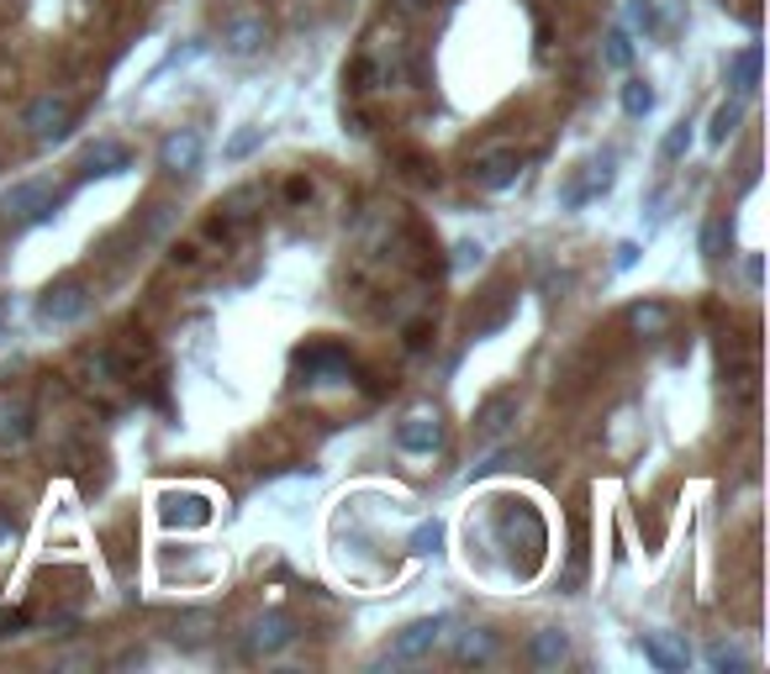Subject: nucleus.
Here are the masks:
<instances>
[{
  "label": "nucleus",
  "instance_id": "obj_1",
  "mask_svg": "<svg viewBox=\"0 0 770 674\" xmlns=\"http://www.w3.org/2000/svg\"><path fill=\"white\" fill-rule=\"evenodd\" d=\"M502 543H507L512 554L523 548V575H533L539 569V558H544L549 548V527H544V516L533 512L527 500H502Z\"/></svg>",
  "mask_w": 770,
  "mask_h": 674
},
{
  "label": "nucleus",
  "instance_id": "obj_2",
  "mask_svg": "<svg viewBox=\"0 0 770 674\" xmlns=\"http://www.w3.org/2000/svg\"><path fill=\"white\" fill-rule=\"evenodd\" d=\"M59 200L63 196H53L48 179H17L0 200V217H6V227H38V221H53Z\"/></svg>",
  "mask_w": 770,
  "mask_h": 674
},
{
  "label": "nucleus",
  "instance_id": "obj_3",
  "mask_svg": "<svg viewBox=\"0 0 770 674\" xmlns=\"http://www.w3.org/2000/svg\"><path fill=\"white\" fill-rule=\"evenodd\" d=\"M444 412L438 406H412L402 422H396V448L412 458H433L444 448Z\"/></svg>",
  "mask_w": 770,
  "mask_h": 674
},
{
  "label": "nucleus",
  "instance_id": "obj_4",
  "mask_svg": "<svg viewBox=\"0 0 770 674\" xmlns=\"http://www.w3.org/2000/svg\"><path fill=\"white\" fill-rule=\"evenodd\" d=\"M21 127H27V138H38V142H63L75 132V106L63 96H38V100H27Z\"/></svg>",
  "mask_w": 770,
  "mask_h": 674
},
{
  "label": "nucleus",
  "instance_id": "obj_5",
  "mask_svg": "<svg viewBox=\"0 0 770 674\" xmlns=\"http://www.w3.org/2000/svg\"><path fill=\"white\" fill-rule=\"evenodd\" d=\"M448 633V616H417V622H406L402 633L391 637V664H417V658H427L438 643H444Z\"/></svg>",
  "mask_w": 770,
  "mask_h": 674
},
{
  "label": "nucleus",
  "instance_id": "obj_6",
  "mask_svg": "<svg viewBox=\"0 0 770 674\" xmlns=\"http://www.w3.org/2000/svg\"><path fill=\"white\" fill-rule=\"evenodd\" d=\"M296 375H302L306 385H338V379L354 375V364H348V354L338 343H312V348L296 354Z\"/></svg>",
  "mask_w": 770,
  "mask_h": 674
},
{
  "label": "nucleus",
  "instance_id": "obj_7",
  "mask_svg": "<svg viewBox=\"0 0 770 674\" xmlns=\"http://www.w3.org/2000/svg\"><path fill=\"white\" fill-rule=\"evenodd\" d=\"M517 175H523V153H517V148H491V153H481V159H475V169H470L475 190H486V196H496V190L517 185Z\"/></svg>",
  "mask_w": 770,
  "mask_h": 674
},
{
  "label": "nucleus",
  "instance_id": "obj_8",
  "mask_svg": "<svg viewBox=\"0 0 770 674\" xmlns=\"http://www.w3.org/2000/svg\"><path fill=\"white\" fill-rule=\"evenodd\" d=\"M85 306H90V290H85L80 279H59V285L38 300V317L48 321V327H69V321L85 317Z\"/></svg>",
  "mask_w": 770,
  "mask_h": 674
},
{
  "label": "nucleus",
  "instance_id": "obj_9",
  "mask_svg": "<svg viewBox=\"0 0 770 674\" xmlns=\"http://www.w3.org/2000/svg\"><path fill=\"white\" fill-rule=\"evenodd\" d=\"M206 159V142L196 127H180V132H169V138L159 142V169L164 175H196Z\"/></svg>",
  "mask_w": 770,
  "mask_h": 674
},
{
  "label": "nucleus",
  "instance_id": "obj_10",
  "mask_svg": "<svg viewBox=\"0 0 770 674\" xmlns=\"http://www.w3.org/2000/svg\"><path fill=\"white\" fill-rule=\"evenodd\" d=\"M644 658L654 664L660 674H687L691 670V648L681 633H670V627H654L644 633Z\"/></svg>",
  "mask_w": 770,
  "mask_h": 674
},
{
  "label": "nucleus",
  "instance_id": "obj_11",
  "mask_svg": "<svg viewBox=\"0 0 770 674\" xmlns=\"http://www.w3.org/2000/svg\"><path fill=\"white\" fill-rule=\"evenodd\" d=\"M132 169V148L117 138H101V142H90L85 148V179H111V175H127Z\"/></svg>",
  "mask_w": 770,
  "mask_h": 674
},
{
  "label": "nucleus",
  "instance_id": "obj_12",
  "mask_svg": "<svg viewBox=\"0 0 770 674\" xmlns=\"http://www.w3.org/2000/svg\"><path fill=\"white\" fill-rule=\"evenodd\" d=\"M290 643H296V622H290L285 612L259 616L254 633H248V648H254V654H280V648H290Z\"/></svg>",
  "mask_w": 770,
  "mask_h": 674
},
{
  "label": "nucleus",
  "instance_id": "obj_13",
  "mask_svg": "<svg viewBox=\"0 0 770 674\" xmlns=\"http://www.w3.org/2000/svg\"><path fill=\"white\" fill-rule=\"evenodd\" d=\"M32 437V406L11 390H0V448H21Z\"/></svg>",
  "mask_w": 770,
  "mask_h": 674
},
{
  "label": "nucleus",
  "instance_id": "obj_14",
  "mask_svg": "<svg viewBox=\"0 0 770 674\" xmlns=\"http://www.w3.org/2000/svg\"><path fill=\"white\" fill-rule=\"evenodd\" d=\"M565 658H570V637L560 633V627H539V633L527 637V664H533V670L554 674Z\"/></svg>",
  "mask_w": 770,
  "mask_h": 674
},
{
  "label": "nucleus",
  "instance_id": "obj_15",
  "mask_svg": "<svg viewBox=\"0 0 770 674\" xmlns=\"http://www.w3.org/2000/svg\"><path fill=\"white\" fill-rule=\"evenodd\" d=\"M512 422H517V396H512V390H496L491 400H481V412H475V433L502 437Z\"/></svg>",
  "mask_w": 770,
  "mask_h": 674
},
{
  "label": "nucleus",
  "instance_id": "obj_16",
  "mask_svg": "<svg viewBox=\"0 0 770 674\" xmlns=\"http://www.w3.org/2000/svg\"><path fill=\"white\" fill-rule=\"evenodd\" d=\"M227 53H238V59H248V53H259L264 42H269V27H264V17H233L227 21Z\"/></svg>",
  "mask_w": 770,
  "mask_h": 674
},
{
  "label": "nucleus",
  "instance_id": "obj_17",
  "mask_svg": "<svg viewBox=\"0 0 770 674\" xmlns=\"http://www.w3.org/2000/svg\"><path fill=\"white\" fill-rule=\"evenodd\" d=\"M612 190V159H602V163H586V175L575 179L565 190V211H581L586 200H596V196H608Z\"/></svg>",
  "mask_w": 770,
  "mask_h": 674
},
{
  "label": "nucleus",
  "instance_id": "obj_18",
  "mask_svg": "<svg viewBox=\"0 0 770 674\" xmlns=\"http://www.w3.org/2000/svg\"><path fill=\"white\" fill-rule=\"evenodd\" d=\"M254 206H259V190H233V196L223 200V217H217V227H211V232H217V238H227V232H238V227H248V221H254Z\"/></svg>",
  "mask_w": 770,
  "mask_h": 674
},
{
  "label": "nucleus",
  "instance_id": "obj_19",
  "mask_svg": "<svg viewBox=\"0 0 770 674\" xmlns=\"http://www.w3.org/2000/svg\"><path fill=\"white\" fill-rule=\"evenodd\" d=\"M164 522H169V527H206V522H211V500L206 496H169L164 500Z\"/></svg>",
  "mask_w": 770,
  "mask_h": 674
},
{
  "label": "nucleus",
  "instance_id": "obj_20",
  "mask_svg": "<svg viewBox=\"0 0 770 674\" xmlns=\"http://www.w3.org/2000/svg\"><path fill=\"white\" fill-rule=\"evenodd\" d=\"M629 327L639 337H665L670 333V306H665V300H633V306H629Z\"/></svg>",
  "mask_w": 770,
  "mask_h": 674
},
{
  "label": "nucleus",
  "instance_id": "obj_21",
  "mask_svg": "<svg viewBox=\"0 0 770 674\" xmlns=\"http://www.w3.org/2000/svg\"><path fill=\"white\" fill-rule=\"evenodd\" d=\"M729 85L739 90V96H754V90H760V42H750V48H739V53H733Z\"/></svg>",
  "mask_w": 770,
  "mask_h": 674
},
{
  "label": "nucleus",
  "instance_id": "obj_22",
  "mask_svg": "<svg viewBox=\"0 0 770 674\" xmlns=\"http://www.w3.org/2000/svg\"><path fill=\"white\" fill-rule=\"evenodd\" d=\"M454 658H460V664H491V658H496V637H491L486 627H470V633H460V643H454Z\"/></svg>",
  "mask_w": 770,
  "mask_h": 674
},
{
  "label": "nucleus",
  "instance_id": "obj_23",
  "mask_svg": "<svg viewBox=\"0 0 770 674\" xmlns=\"http://www.w3.org/2000/svg\"><path fill=\"white\" fill-rule=\"evenodd\" d=\"M739 121H744V100H723V106L712 111V121H708V142H712V148H723V142L739 132Z\"/></svg>",
  "mask_w": 770,
  "mask_h": 674
},
{
  "label": "nucleus",
  "instance_id": "obj_24",
  "mask_svg": "<svg viewBox=\"0 0 770 674\" xmlns=\"http://www.w3.org/2000/svg\"><path fill=\"white\" fill-rule=\"evenodd\" d=\"M211 633H217V616H211V612H180L169 637H175V643H206Z\"/></svg>",
  "mask_w": 770,
  "mask_h": 674
},
{
  "label": "nucleus",
  "instance_id": "obj_25",
  "mask_svg": "<svg viewBox=\"0 0 770 674\" xmlns=\"http://www.w3.org/2000/svg\"><path fill=\"white\" fill-rule=\"evenodd\" d=\"M702 258H712V264H718V258L729 254V242H733V227H729V217H708L702 221Z\"/></svg>",
  "mask_w": 770,
  "mask_h": 674
},
{
  "label": "nucleus",
  "instance_id": "obj_26",
  "mask_svg": "<svg viewBox=\"0 0 770 674\" xmlns=\"http://www.w3.org/2000/svg\"><path fill=\"white\" fill-rule=\"evenodd\" d=\"M438 548H444V522H417L412 537H406V554H417V558L438 554Z\"/></svg>",
  "mask_w": 770,
  "mask_h": 674
},
{
  "label": "nucleus",
  "instance_id": "obj_27",
  "mask_svg": "<svg viewBox=\"0 0 770 674\" xmlns=\"http://www.w3.org/2000/svg\"><path fill=\"white\" fill-rule=\"evenodd\" d=\"M618 106H623V117H649L654 111V90H649V80H629L623 85V96H618Z\"/></svg>",
  "mask_w": 770,
  "mask_h": 674
},
{
  "label": "nucleus",
  "instance_id": "obj_28",
  "mask_svg": "<svg viewBox=\"0 0 770 674\" xmlns=\"http://www.w3.org/2000/svg\"><path fill=\"white\" fill-rule=\"evenodd\" d=\"M259 142H264V127H238V132L227 138L223 159H227V163H244L248 153H259Z\"/></svg>",
  "mask_w": 770,
  "mask_h": 674
},
{
  "label": "nucleus",
  "instance_id": "obj_29",
  "mask_svg": "<svg viewBox=\"0 0 770 674\" xmlns=\"http://www.w3.org/2000/svg\"><path fill=\"white\" fill-rule=\"evenodd\" d=\"M602 59H608L612 69H629V63H633V38H629V27H612V32H608V48H602Z\"/></svg>",
  "mask_w": 770,
  "mask_h": 674
},
{
  "label": "nucleus",
  "instance_id": "obj_30",
  "mask_svg": "<svg viewBox=\"0 0 770 674\" xmlns=\"http://www.w3.org/2000/svg\"><path fill=\"white\" fill-rule=\"evenodd\" d=\"M687 148H691V121H681V127H670V132H665V142H660V159L675 163Z\"/></svg>",
  "mask_w": 770,
  "mask_h": 674
},
{
  "label": "nucleus",
  "instance_id": "obj_31",
  "mask_svg": "<svg viewBox=\"0 0 770 674\" xmlns=\"http://www.w3.org/2000/svg\"><path fill=\"white\" fill-rule=\"evenodd\" d=\"M708 664L718 674H729V670H744V654H739V648H729V643H712V648H708Z\"/></svg>",
  "mask_w": 770,
  "mask_h": 674
},
{
  "label": "nucleus",
  "instance_id": "obj_32",
  "mask_svg": "<svg viewBox=\"0 0 770 674\" xmlns=\"http://www.w3.org/2000/svg\"><path fill=\"white\" fill-rule=\"evenodd\" d=\"M486 258V242H454V258H448V269H470V264H481Z\"/></svg>",
  "mask_w": 770,
  "mask_h": 674
},
{
  "label": "nucleus",
  "instance_id": "obj_33",
  "mask_svg": "<svg viewBox=\"0 0 770 674\" xmlns=\"http://www.w3.org/2000/svg\"><path fill=\"white\" fill-rule=\"evenodd\" d=\"M639 264V242H618V258H612V269L623 275V269H633Z\"/></svg>",
  "mask_w": 770,
  "mask_h": 674
},
{
  "label": "nucleus",
  "instance_id": "obj_34",
  "mask_svg": "<svg viewBox=\"0 0 770 674\" xmlns=\"http://www.w3.org/2000/svg\"><path fill=\"white\" fill-rule=\"evenodd\" d=\"M633 27H644V32H654V6H649V0H633Z\"/></svg>",
  "mask_w": 770,
  "mask_h": 674
},
{
  "label": "nucleus",
  "instance_id": "obj_35",
  "mask_svg": "<svg viewBox=\"0 0 770 674\" xmlns=\"http://www.w3.org/2000/svg\"><path fill=\"white\" fill-rule=\"evenodd\" d=\"M744 279H750V285H760V279H766V258H760V254L744 258Z\"/></svg>",
  "mask_w": 770,
  "mask_h": 674
},
{
  "label": "nucleus",
  "instance_id": "obj_36",
  "mask_svg": "<svg viewBox=\"0 0 770 674\" xmlns=\"http://www.w3.org/2000/svg\"><path fill=\"white\" fill-rule=\"evenodd\" d=\"M285 196L302 200V196H312V185H306V179H290V185H285Z\"/></svg>",
  "mask_w": 770,
  "mask_h": 674
},
{
  "label": "nucleus",
  "instance_id": "obj_37",
  "mask_svg": "<svg viewBox=\"0 0 770 674\" xmlns=\"http://www.w3.org/2000/svg\"><path fill=\"white\" fill-rule=\"evenodd\" d=\"M396 6H402V11H423L427 0H396Z\"/></svg>",
  "mask_w": 770,
  "mask_h": 674
},
{
  "label": "nucleus",
  "instance_id": "obj_38",
  "mask_svg": "<svg viewBox=\"0 0 770 674\" xmlns=\"http://www.w3.org/2000/svg\"><path fill=\"white\" fill-rule=\"evenodd\" d=\"M0 543H6V522H0Z\"/></svg>",
  "mask_w": 770,
  "mask_h": 674
}]
</instances>
